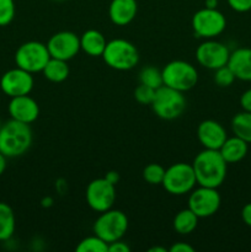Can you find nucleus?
<instances>
[{"label": "nucleus", "instance_id": "nucleus-18", "mask_svg": "<svg viewBox=\"0 0 251 252\" xmlns=\"http://www.w3.org/2000/svg\"><path fill=\"white\" fill-rule=\"evenodd\" d=\"M228 66L233 70L236 79L251 81V48L243 47L230 52Z\"/></svg>", "mask_w": 251, "mask_h": 252}, {"label": "nucleus", "instance_id": "nucleus-19", "mask_svg": "<svg viewBox=\"0 0 251 252\" xmlns=\"http://www.w3.org/2000/svg\"><path fill=\"white\" fill-rule=\"evenodd\" d=\"M249 152V143L243 140L241 138L236 137H228L224 144L221 145L219 153L229 164H236V162L241 161L244 158L248 155Z\"/></svg>", "mask_w": 251, "mask_h": 252}, {"label": "nucleus", "instance_id": "nucleus-15", "mask_svg": "<svg viewBox=\"0 0 251 252\" xmlns=\"http://www.w3.org/2000/svg\"><path fill=\"white\" fill-rule=\"evenodd\" d=\"M7 111L12 120L27 123V125L33 123L39 116L38 103L30 95L16 96V97L10 98Z\"/></svg>", "mask_w": 251, "mask_h": 252}, {"label": "nucleus", "instance_id": "nucleus-32", "mask_svg": "<svg viewBox=\"0 0 251 252\" xmlns=\"http://www.w3.org/2000/svg\"><path fill=\"white\" fill-rule=\"evenodd\" d=\"M129 251H130V248L125 243V241H122V239L108 244V252H129Z\"/></svg>", "mask_w": 251, "mask_h": 252}, {"label": "nucleus", "instance_id": "nucleus-17", "mask_svg": "<svg viewBox=\"0 0 251 252\" xmlns=\"http://www.w3.org/2000/svg\"><path fill=\"white\" fill-rule=\"evenodd\" d=\"M138 12L137 0H112L108 6V16L116 26H127Z\"/></svg>", "mask_w": 251, "mask_h": 252}, {"label": "nucleus", "instance_id": "nucleus-11", "mask_svg": "<svg viewBox=\"0 0 251 252\" xmlns=\"http://www.w3.org/2000/svg\"><path fill=\"white\" fill-rule=\"evenodd\" d=\"M85 197L89 207L93 211L102 213L113 207L116 201V186L105 177L95 179L86 187Z\"/></svg>", "mask_w": 251, "mask_h": 252}, {"label": "nucleus", "instance_id": "nucleus-10", "mask_svg": "<svg viewBox=\"0 0 251 252\" xmlns=\"http://www.w3.org/2000/svg\"><path fill=\"white\" fill-rule=\"evenodd\" d=\"M221 198L218 189L213 187H194L188 196V208L198 218H209L220 208Z\"/></svg>", "mask_w": 251, "mask_h": 252}, {"label": "nucleus", "instance_id": "nucleus-2", "mask_svg": "<svg viewBox=\"0 0 251 252\" xmlns=\"http://www.w3.org/2000/svg\"><path fill=\"white\" fill-rule=\"evenodd\" d=\"M33 140L30 125L10 118L0 128V153L5 157L19 158L29 152Z\"/></svg>", "mask_w": 251, "mask_h": 252}, {"label": "nucleus", "instance_id": "nucleus-35", "mask_svg": "<svg viewBox=\"0 0 251 252\" xmlns=\"http://www.w3.org/2000/svg\"><path fill=\"white\" fill-rule=\"evenodd\" d=\"M241 219L244 223L251 228V202L250 203L245 204L241 209Z\"/></svg>", "mask_w": 251, "mask_h": 252}, {"label": "nucleus", "instance_id": "nucleus-28", "mask_svg": "<svg viewBox=\"0 0 251 252\" xmlns=\"http://www.w3.org/2000/svg\"><path fill=\"white\" fill-rule=\"evenodd\" d=\"M235 80V75H234L233 70L228 66V64L214 70V83L219 88H229L230 85H233Z\"/></svg>", "mask_w": 251, "mask_h": 252}, {"label": "nucleus", "instance_id": "nucleus-30", "mask_svg": "<svg viewBox=\"0 0 251 252\" xmlns=\"http://www.w3.org/2000/svg\"><path fill=\"white\" fill-rule=\"evenodd\" d=\"M155 89L150 88V86L144 85V84H139L134 90V98L137 102L140 105H152L155 97Z\"/></svg>", "mask_w": 251, "mask_h": 252}, {"label": "nucleus", "instance_id": "nucleus-37", "mask_svg": "<svg viewBox=\"0 0 251 252\" xmlns=\"http://www.w3.org/2000/svg\"><path fill=\"white\" fill-rule=\"evenodd\" d=\"M7 158L5 157L4 154H1L0 153V176H1L2 174L5 172V170H6V165H7Z\"/></svg>", "mask_w": 251, "mask_h": 252}, {"label": "nucleus", "instance_id": "nucleus-39", "mask_svg": "<svg viewBox=\"0 0 251 252\" xmlns=\"http://www.w3.org/2000/svg\"><path fill=\"white\" fill-rule=\"evenodd\" d=\"M169 250H166L165 248H159V246H155V248L149 249V252H167Z\"/></svg>", "mask_w": 251, "mask_h": 252}, {"label": "nucleus", "instance_id": "nucleus-12", "mask_svg": "<svg viewBox=\"0 0 251 252\" xmlns=\"http://www.w3.org/2000/svg\"><path fill=\"white\" fill-rule=\"evenodd\" d=\"M230 51L221 42L216 39H206L196 49V59L198 64L211 70L220 68L228 64Z\"/></svg>", "mask_w": 251, "mask_h": 252}, {"label": "nucleus", "instance_id": "nucleus-6", "mask_svg": "<svg viewBox=\"0 0 251 252\" xmlns=\"http://www.w3.org/2000/svg\"><path fill=\"white\" fill-rule=\"evenodd\" d=\"M161 185L165 191L174 196H184L189 193L197 186L196 175L192 164L176 162L165 169V176Z\"/></svg>", "mask_w": 251, "mask_h": 252}, {"label": "nucleus", "instance_id": "nucleus-25", "mask_svg": "<svg viewBox=\"0 0 251 252\" xmlns=\"http://www.w3.org/2000/svg\"><path fill=\"white\" fill-rule=\"evenodd\" d=\"M139 84H144V85L150 86V88L157 90L160 86L164 85L161 70H159L155 66H144L139 71Z\"/></svg>", "mask_w": 251, "mask_h": 252}, {"label": "nucleus", "instance_id": "nucleus-41", "mask_svg": "<svg viewBox=\"0 0 251 252\" xmlns=\"http://www.w3.org/2000/svg\"><path fill=\"white\" fill-rule=\"evenodd\" d=\"M1 126H2V123H1V121H0V128H1Z\"/></svg>", "mask_w": 251, "mask_h": 252}, {"label": "nucleus", "instance_id": "nucleus-9", "mask_svg": "<svg viewBox=\"0 0 251 252\" xmlns=\"http://www.w3.org/2000/svg\"><path fill=\"white\" fill-rule=\"evenodd\" d=\"M226 19L218 9L206 7L194 12L192 16V29L197 37L204 39L216 38L224 32Z\"/></svg>", "mask_w": 251, "mask_h": 252}, {"label": "nucleus", "instance_id": "nucleus-27", "mask_svg": "<svg viewBox=\"0 0 251 252\" xmlns=\"http://www.w3.org/2000/svg\"><path fill=\"white\" fill-rule=\"evenodd\" d=\"M165 176V169L160 164L147 165L143 170V179L149 185H161Z\"/></svg>", "mask_w": 251, "mask_h": 252}, {"label": "nucleus", "instance_id": "nucleus-26", "mask_svg": "<svg viewBox=\"0 0 251 252\" xmlns=\"http://www.w3.org/2000/svg\"><path fill=\"white\" fill-rule=\"evenodd\" d=\"M78 252H108V244L94 234L83 239L75 249Z\"/></svg>", "mask_w": 251, "mask_h": 252}, {"label": "nucleus", "instance_id": "nucleus-23", "mask_svg": "<svg viewBox=\"0 0 251 252\" xmlns=\"http://www.w3.org/2000/svg\"><path fill=\"white\" fill-rule=\"evenodd\" d=\"M16 228V218L11 207L0 202V241H7L12 238Z\"/></svg>", "mask_w": 251, "mask_h": 252}, {"label": "nucleus", "instance_id": "nucleus-29", "mask_svg": "<svg viewBox=\"0 0 251 252\" xmlns=\"http://www.w3.org/2000/svg\"><path fill=\"white\" fill-rule=\"evenodd\" d=\"M16 12L14 0H0V26L11 24Z\"/></svg>", "mask_w": 251, "mask_h": 252}, {"label": "nucleus", "instance_id": "nucleus-3", "mask_svg": "<svg viewBox=\"0 0 251 252\" xmlns=\"http://www.w3.org/2000/svg\"><path fill=\"white\" fill-rule=\"evenodd\" d=\"M110 68L115 70H130L139 63V52L132 42L123 38L111 39L101 56Z\"/></svg>", "mask_w": 251, "mask_h": 252}, {"label": "nucleus", "instance_id": "nucleus-8", "mask_svg": "<svg viewBox=\"0 0 251 252\" xmlns=\"http://www.w3.org/2000/svg\"><path fill=\"white\" fill-rule=\"evenodd\" d=\"M51 59L47 44L38 41L22 43L15 53V64L29 73H42L47 62Z\"/></svg>", "mask_w": 251, "mask_h": 252}, {"label": "nucleus", "instance_id": "nucleus-40", "mask_svg": "<svg viewBox=\"0 0 251 252\" xmlns=\"http://www.w3.org/2000/svg\"><path fill=\"white\" fill-rule=\"evenodd\" d=\"M53 1H65V0H53Z\"/></svg>", "mask_w": 251, "mask_h": 252}, {"label": "nucleus", "instance_id": "nucleus-1", "mask_svg": "<svg viewBox=\"0 0 251 252\" xmlns=\"http://www.w3.org/2000/svg\"><path fill=\"white\" fill-rule=\"evenodd\" d=\"M192 166L198 186L218 189L225 181L228 162L223 159L219 150H202L196 155Z\"/></svg>", "mask_w": 251, "mask_h": 252}, {"label": "nucleus", "instance_id": "nucleus-36", "mask_svg": "<svg viewBox=\"0 0 251 252\" xmlns=\"http://www.w3.org/2000/svg\"><path fill=\"white\" fill-rule=\"evenodd\" d=\"M105 179L116 186V185L120 182V174H118L117 171H108L107 174L105 175Z\"/></svg>", "mask_w": 251, "mask_h": 252}, {"label": "nucleus", "instance_id": "nucleus-5", "mask_svg": "<svg viewBox=\"0 0 251 252\" xmlns=\"http://www.w3.org/2000/svg\"><path fill=\"white\" fill-rule=\"evenodd\" d=\"M164 85L186 93L193 89L198 81V71L186 61H172L167 63L161 70Z\"/></svg>", "mask_w": 251, "mask_h": 252}, {"label": "nucleus", "instance_id": "nucleus-34", "mask_svg": "<svg viewBox=\"0 0 251 252\" xmlns=\"http://www.w3.org/2000/svg\"><path fill=\"white\" fill-rule=\"evenodd\" d=\"M169 252H194V248L186 243H176L169 249Z\"/></svg>", "mask_w": 251, "mask_h": 252}, {"label": "nucleus", "instance_id": "nucleus-24", "mask_svg": "<svg viewBox=\"0 0 251 252\" xmlns=\"http://www.w3.org/2000/svg\"><path fill=\"white\" fill-rule=\"evenodd\" d=\"M231 130L234 135L241 138L246 143H251V112L241 111L231 120Z\"/></svg>", "mask_w": 251, "mask_h": 252}, {"label": "nucleus", "instance_id": "nucleus-4", "mask_svg": "<svg viewBox=\"0 0 251 252\" xmlns=\"http://www.w3.org/2000/svg\"><path fill=\"white\" fill-rule=\"evenodd\" d=\"M150 106L157 117L165 121H172L185 112L186 98L181 91L162 85L155 91L154 101Z\"/></svg>", "mask_w": 251, "mask_h": 252}, {"label": "nucleus", "instance_id": "nucleus-21", "mask_svg": "<svg viewBox=\"0 0 251 252\" xmlns=\"http://www.w3.org/2000/svg\"><path fill=\"white\" fill-rule=\"evenodd\" d=\"M44 78L47 80H49L51 83H63L64 80H66V78L69 76L70 73V69H69L68 62L62 61V59L52 58L47 62L46 66L42 70Z\"/></svg>", "mask_w": 251, "mask_h": 252}, {"label": "nucleus", "instance_id": "nucleus-38", "mask_svg": "<svg viewBox=\"0 0 251 252\" xmlns=\"http://www.w3.org/2000/svg\"><path fill=\"white\" fill-rule=\"evenodd\" d=\"M219 0H206L204 1V6L206 7H211V9H216L217 5H218Z\"/></svg>", "mask_w": 251, "mask_h": 252}, {"label": "nucleus", "instance_id": "nucleus-33", "mask_svg": "<svg viewBox=\"0 0 251 252\" xmlns=\"http://www.w3.org/2000/svg\"><path fill=\"white\" fill-rule=\"evenodd\" d=\"M240 106L243 111L251 112V89L244 91L240 96Z\"/></svg>", "mask_w": 251, "mask_h": 252}, {"label": "nucleus", "instance_id": "nucleus-22", "mask_svg": "<svg viewBox=\"0 0 251 252\" xmlns=\"http://www.w3.org/2000/svg\"><path fill=\"white\" fill-rule=\"evenodd\" d=\"M198 217L191 209L186 208L180 211L175 216L172 225H174L176 233L181 234V235H188L196 230L197 225H198Z\"/></svg>", "mask_w": 251, "mask_h": 252}, {"label": "nucleus", "instance_id": "nucleus-7", "mask_svg": "<svg viewBox=\"0 0 251 252\" xmlns=\"http://www.w3.org/2000/svg\"><path fill=\"white\" fill-rule=\"evenodd\" d=\"M128 218L118 209L102 212L94 223V234L107 244L121 240L128 230Z\"/></svg>", "mask_w": 251, "mask_h": 252}, {"label": "nucleus", "instance_id": "nucleus-16", "mask_svg": "<svg viewBox=\"0 0 251 252\" xmlns=\"http://www.w3.org/2000/svg\"><path fill=\"white\" fill-rule=\"evenodd\" d=\"M197 138L204 149L219 150L228 138V134L220 123L214 120H206L198 125Z\"/></svg>", "mask_w": 251, "mask_h": 252}, {"label": "nucleus", "instance_id": "nucleus-20", "mask_svg": "<svg viewBox=\"0 0 251 252\" xmlns=\"http://www.w3.org/2000/svg\"><path fill=\"white\" fill-rule=\"evenodd\" d=\"M105 36L97 30H88L80 36V48L90 57H101L106 48Z\"/></svg>", "mask_w": 251, "mask_h": 252}, {"label": "nucleus", "instance_id": "nucleus-14", "mask_svg": "<svg viewBox=\"0 0 251 252\" xmlns=\"http://www.w3.org/2000/svg\"><path fill=\"white\" fill-rule=\"evenodd\" d=\"M47 48L52 58L68 62L81 51L80 37L71 31L57 32L48 39Z\"/></svg>", "mask_w": 251, "mask_h": 252}, {"label": "nucleus", "instance_id": "nucleus-31", "mask_svg": "<svg viewBox=\"0 0 251 252\" xmlns=\"http://www.w3.org/2000/svg\"><path fill=\"white\" fill-rule=\"evenodd\" d=\"M231 10L236 12H248L251 10V0H226Z\"/></svg>", "mask_w": 251, "mask_h": 252}, {"label": "nucleus", "instance_id": "nucleus-13", "mask_svg": "<svg viewBox=\"0 0 251 252\" xmlns=\"http://www.w3.org/2000/svg\"><path fill=\"white\" fill-rule=\"evenodd\" d=\"M33 75L19 66L5 71L0 79V89L10 98L30 95L33 89Z\"/></svg>", "mask_w": 251, "mask_h": 252}]
</instances>
